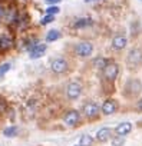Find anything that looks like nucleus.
Instances as JSON below:
<instances>
[{
	"mask_svg": "<svg viewBox=\"0 0 142 146\" xmlns=\"http://www.w3.org/2000/svg\"><path fill=\"white\" fill-rule=\"evenodd\" d=\"M126 64L131 69L139 67L142 64V49L141 47H133L129 50V53L126 56Z\"/></svg>",
	"mask_w": 142,
	"mask_h": 146,
	"instance_id": "obj_1",
	"label": "nucleus"
},
{
	"mask_svg": "<svg viewBox=\"0 0 142 146\" xmlns=\"http://www.w3.org/2000/svg\"><path fill=\"white\" fill-rule=\"evenodd\" d=\"M142 90V83L141 80L138 79H129L126 83H125V88H123V95L128 96V98H135L141 93Z\"/></svg>",
	"mask_w": 142,
	"mask_h": 146,
	"instance_id": "obj_2",
	"label": "nucleus"
},
{
	"mask_svg": "<svg viewBox=\"0 0 142 146\" xmlns=\"http://www.w3.org/2000/svg\"><path fill=\"white\" fill-rule=\"evenodd\" d=\"M73 52H75V54L79 56V57H88V56H91L92 52H93V44H92L91 42L82 40V42H79V43L75 44Z\"/></svg>",
	"mask_w": 142,
	"mask_h": 146,
	"instance_id": "obj_3",
	"label": "nucleus"
},
{
	"mask_svg": "<svg viewBox=\"0 0 142 146\" xmlns=\"http://www.w3.org/2000/svg\"><path fill=\"white\" fill-rule=\"evenodd\" d=\"M69 69V62L65 57H56L50 62V70L56 75H60V73H65Z\"/></svg>",
	"mask_w": 142,
	"mask_h": 146,
	"instance_id": "obj_4",
	"label": "nucleus"
},
{
	"mask_svg": "<svg viewBox=\"0 0 142 146\" xmlns=\"http://www.w3.org/2000/svg\"><path fill=\"white\" fill-rule=\"evenodd\" d=\"M82 95V85L79 82H70L66 85V98L75 100Z\"/></svg>",
	"mask_w": 142,
	"mask_h": 146,
	"instance_id": "obj_5",
	"label": "nucleus"
},
{
	"mask_svg": "<svg viewBox=\"0 0 142 146\" xmlns=\"http://www.w3.org/2000/svg\"><path fill=\"white\" fill-rule=\"evenodd\" d=\"M79 120H81V115H79V112L75 110V109H70V110H67V112L63 115V123H65L67 127H75V126H78Z\"/></svg>",
	"mask_w": 142,
	"mask_h": 146,
	"instance_id": "obj_6",
	"label": "nucleus"
},
{
	"mask_svg": "<svg viewBox=\"0 0 142 146\" xmlns=\"http://www.w3.org/2000/svg\"><path fill=\"white\" fill-rule=\"evenodd\" d=\"M119 75V66L116 63H108L103 69V78L109 82H113Z\"/></svg>",
	"mask_w": 142,
	"mask_h": 146,
	"instance_id": "obj_7",
	"label": "nucleus"
},
{
	"mask_svg": "<svg viewBox=\"0 0 142 146\" xmlns=\"http://www.w3.org/2000/svg\"><path fill=\"white\" fill-rule=\"evenodd\" d=\"M82 112H83V115H85L86 117L93 119V117H96L98 113H99V106H98L95 102H88V103L83 105Z\"/></svg>",
	"mask_w": 142,
	"mask_h": 146,
	"instance_id": "obj_8",
	"label": "nucleus"
},
{
	"mask_svg": "<svg viewBox=\"0 0 142 146\" xmlns=\"http://www.w3.org/2000/svg\"><path fill=\"white\" fill-rule=\"evenodd\" d=\"M116 109H118V103L113 99H108L102 105V113L103 115H112V113L116 112Z\"/></svg>",
	"mask_w": 142,
	"mask_h": 146,
	"instance_id": "obj_9",
	"label": "nucleus"
},
{
	"mask_svg": "<svg viewBox=\"0 0 142 146\" xmlns=\"http://www.w3.org/2000/svg\"><path fill=\"white\" fill-rule=\"evenodd\" d=\"M126 43H128V39H126L125 36H115V37L112 39V47H113L115 50H122V49H125Z\"/></svg>",
	"mask_w": 142,
	"mask_h": 146,
	"instance_id": "obj_10",
	"label": "nucleus"
},
{
	"mask_svg": "<svg viewBox=\"0 0 142 146\" xmlns=\"http://www.w3.org/2000/svg\"><path fill=\"white\" fill-rule=\"evenodd\" d=\"M132 130V125L129 123V122H123V123H119L118 126H116V129H115V132H116V135L118 136H126L129 132Z\"/></svg>",
	"mask_w": 142,
	"mask_h": 146,
	"instance_id": "obj_11",
	"label": "nucleus"
},
{
	"mask_svg": "<svg viewBox=\"0 0 142 146\" xmlns=\"http://www.w3.org/2000/svg\"><path fill=\"white\" fill-rule=\"evenodd\" d=\"M12 46H13V39L10 36H6V35L0 36V52H6Z\"/></svg>",
	"mask_w": 142,
	"mask_h": 146,
	"instance_id": "obj_12",
	"label": "nucleus"
},
{
	"mask_svg": "<svg viewBox=\"0 0 142 146\" xmlns=\"http://www.w3.org/2000/svg\"><path fill=\"white\" fill-rule=\"evenodd\" d=\"M46 53V46L45 44H36L33 49H30V57L32 59H39Z\"/></svg>",
	"mask_w": 142,
	"mask_h": 146,
	"instance_id": "obj_13",
	"label": "nucleus"
},
{
	"mask_svg": "<svg viewBox=\"0 0 142 146\" xmlns=\"http://www.w3.org/2000/svg\"><path fill=\"white\" fill-rule=\"evenodd\" d=\"M111 135H112V129H109V127H102V129L98 130L96 139H98L99 142H106V140L111 137Z\"/></svg>",
	"mask_w": 142,
	"mask_h": 146,
	"instance_id": "obj_14",
	"label": "nucleus"
},
{
	"mask_svg": "<svg viewBox=\"0 0 142 146\" xmlns=\"http://www.w3.org/2000/svg\"><path fill=\"white\" fill-rule=\"evenodd\" d=\"M93 22H92V19H89V17H82V19H78L76 22H75V27H86V26H91Z\"/></svg>",
	"mask_w": 142,
	"mask_h": 146,
	"instance_id": "obj_15",
	"label": "nucleus"
},
{
	"mask_svg": "<svg viewBox=\"0 0 142 146\" xmlns=\"http://www.w3.org/2000/svg\"><path fill=\"white\" fill-rule=\"evenodd\" d=\"M92 143H93V139L91 135H82L79 139V146H92Z\"/></svg>",
	"mask_w": 142,
	"mask_h": 146,
	"instance_id": "obj_16",
	"label": "nucleus"
},
{
	"mask_svg": "<svg viewBox=\"0 0 142 146\" xmlns=\"http://www.w3.org/2000/svg\"><path fill=\"white\" fill-rule=\"evenodd\" d=\"M108 63H109V60L108 59H103V57H98V59L93 60V66L98 67V69H105V66Z\"/></svg>",
	"mask_w": 142,
	"mask_h": 146,
	"instance_id": "obj_17",
	"label": "nucleus"
},
{
	"mask_svg": "<svg viewBox=\"0 0 142 146\" xmlns=\"http://www.w3.org/2000/svg\"><path fill=\"white\" fill-rule=\"evenodd\" d=\"M60 37V32L59 30H49V33H47V36H46V40L47 42H53V40H57Z\"/></svg>",
	"mask_w": 142,
	"mask_h": 146,
	"instance_id": "obj_18",
	"label": "nucleus"
},
{
	"mask_svg": "<svg viewBox=\"0 0 142 146\" xmlns=\"http://www.w3.org/2000/svg\"><path fill=\"white\" fill-rule=\"evenodd\" d=\"M3 133H5V136H7V137L16 136V133H17V127H16V126H9V127L5 129Z\"/></svg>",
	"mask_w": 142,
	"mask_h": 146,
	"instance_id": "obj_19",
	"label": "nucleus"
},
{
	"mask_svg": "<svg viewBox=\"0 0 142 146\" xmlns=\"http://www.w3.org/2000/svg\"><path fill=\"white\" fill-rule=\"evenodd\" d=\"M123 143H125V139H123L122 136H116V137L112 140V145H113V146H122Z\"/></svg>",
	"mask_w": 142,
	"mask_h": 146,
	"instance_id": "obj_20",
	"label": "nucleus"
},
{
	"mask_svg": "<svg viewBox=\"0 0 142 146\" xmlns=\"http://www.w3.org/2000/svg\"><path fill=\"white\" fill-rule=\"evenodd\" d=\"M60 12V9L57 7V6H50L49 9H46V13L49 15V16H52V15H55V13H59Z\"/></svg>",
	"mask_w": 142,
	"mask_h": 146,
	"instance_id": "obj_21",
	"label": "nucleus"
},
{
	"mask_svg": "<svg viewBox=\"0 0 142 146\" xmlns=\"http://www.w3.org/2000/svg\"><path fill=\"white\" fill-rule=\"evenodd\" d=\"M53 20H55V17L47 15V16H45V17L42 19V22H40V23H42V25H49V23H52Z\"/></svg>",
	"mask_w": 142,
	"mask_h": 146,
	"instance_id": "obj_22",
	"label": "nucleus"
},
{
	"mask_svg": "<svg viewBox=\"0 0 142 146\" xmlns=\"http://www.w3.org/2000/svg\"><path fill=\"white\" fill-rule=\"evenodd\" d=\"M9 69H10V64H9V63H5V64H2V67H0V75H3V73H6Z\"/></svg>",
	"mask_w": 142,
	"mask_h": 146,
	"instance_id": "obj_23",
	"label": "nucleus"
},
{
	"mask_svg": "<svg viewBox=\"0 0 142 146\" xmlns=\"http://www.w3.org/2000/svg\"><path fill=\"white\" fill-rule=\"evenodd\" d=\"M59 2H62V0H46L47 5H55V3H59Z\"/></svg>",
	"mask_w": 142,
	"mask_h": 146,
	"instance_id": "obj_24",
	"label": "nucleus"
},
{
	"mask_svg": "<svg viewBox=\"0 0 142 146\" xmlns=\"http://www.w3.org/2000/svg\"><path fill=\"white\" fill-rule=\"evenodd\" d=\"M136 108H138V110H141V112H142V99L136 103Z\"/></svg>",
	"mask_w": 142,
	"mask_h": 146,
	"instance_id": "obj_25",
	"label": "nucleus"
},
{
	"mask_svg": "<svg viewBox=\"0 0 142 146\" xmlns=\"http://www.w3.org/2000/svg\"><path fill=\"white\" fill-rule=\"evenodd\" d=\"M3 12H5V10H3V7H2V6H0V17H2V16H3Z\"/></svg>",
	"mask_w": 142,
	"mask_h": 146,
	"instance_id": "obj_26",
	"label": "nucleus"
},
{
	"mask_svg": "<svg viewBox=\"0 0 142 146\" xmlns=\"http://www.w3.org/2000/svg\"><path fill=\"white\" fill-rule=\"evenodd\" d=\"M73 146H79V145H73Z\"/></svg>",
	"mask_w": 142,
	"mask_h": 146,
	"instance_id": "obj_27",
	"label": "nucleus"
}]
</instances>
